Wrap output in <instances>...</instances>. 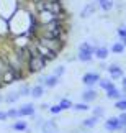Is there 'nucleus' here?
Listing matches in <instances>:
<instances>
[{"instance_id":"nucleus-1","label":"nucleus","mask_w":126,"mask_h":133,"mask_svg":"<svg viewBox=\"0 0 126 133\" xmlns=\"http://www.w3.org/2000/svg\"><path fill=\"white\" fill-rule=\"evenodd\" d=\"M93 51H95V44L88 43V41H82L79 44L77 59L80 63H90V61L93 59Z\"/></svg>"},{"instance_id":"nucleus-2","label":"nucleus","mask_w":126,"mask_h":133,"mask_svg":"<svg viewBox=\"0 0 126 133\" xmlns=\"http://www.w3.org/2000/svg\"><path fill=\"white\" fill-rule=\"evenodd\" d=\"M46 64H48V61L44 59L43 56L33 54V56H29V59L26 63V68H28L29 72H39V71H43L46 68Z\"/></svg>"},{"instance_id":"nucleus-3","label":"nucleus","mask_w":126,"mask_h":133,"mask_svg":"<svg viewBox=\"0 0 126 133\" xmlns=\"http://www.w3.org/2000/svg\"><path fill=\"white\" fill-rule=\"evenodd\" d=\"M36 41H39L41 44H44L48 49H51L53 53L59 54L64 49L65 41H61V39H49V38H36Z\"/></svg>"},{"instance_id":"nucleus-4","label":"nucleus","mask_w":126,"mask_h":133,"mask_svg":"<svg viewBox=\"0 0 126 133\" xmlns=\"http://www.w3.org/2000/svg\"><path fill=\"white\" fill-rule=\"evenodd\" d=\"M100 79H102L100 72H97V71H90V72H85L82 76V84L87 85V87H95Z\"/></svg>"},{"instance_id":"nucleus-5","label":"nucleus","mask_w":126,"mask_h":133,"mask_svg":"<svg viewBox=\"0 0 126 133\" xmlns=\"http://www.w3.org/2000/svg\"><path fill=\"white\" fill-rule=\"evenodd\" d=\"M107 71H108L110 77H112L113 81H116V79H121L123 76H124V71H123V68H121L120 64H116V63L110 64L108 68H107Z\"/></svg>"},{"instance_id":"nucleus-6","label":"nucleus","mask_w":126,"mask_h":133,"mask_svg":"<svg viewBox=\"0 0 126 133\" xmlns=\"http://www.w3.org/2000/svg\"><path fill=\"white\" fill-rule=\"evenodd\" d=\"M105 128L108 131H123V125L120 123L118 117H110L108 120H105Z\"/></svg>"},{"instance_id":"nucleus-7","label":"nucleus","mask_w":126,"mask_h":133,"mask_svg":"<svg viewBox=\"0 0 126 133\" xmlns=\"http://www.w3.org/2000/svg\"><path fill=\"white\" fill-rule=\"evenodd\" d=\"M97 8H98L97 2H88L85 7H82V10H80V18H88V17H92V15H95Z\"/></svg>"},{"instance_id":"nucleus-8","label":"nucleus","mask_w":126,"mask_h":133,"mask_svg":"<svg viewBox=\"0 0 126 133\" xmlns=\"http://www.w3.org/2000/svg\"><path fill=\"white\" fill-rule=\"evenodd\" d=\"M80 97H82V102H85V104H90V102H95L98 97V92L95 87H88L87 90H84L82 94H80Z\"/></svg>"},{"instance_id":"nucleus-9","label":"nucleus","mask_w":126,"mask_h":133,"mask_svg":"<svg viewBox=\"0 0 126 133\" xmlns=\"http://www.w3.org/2000/svg\"><path fill=\"white\" fill-rule=\"evenodd\" d=\"M59 127L56 123V120H44L41 125V133H57Z\"/></svg>"},{"instance_id":"nucleus-10","label":"nucleus","mask_w":126,"mask_h":133,"mask_svg":"<svg viewBox=\"0 0 126 133\" xmlns=\"http://www.w3.org/2000/svg\"><path fill=\"white\" fill-rule=\"evenodd\" d=\"M18 114H20V118L21 117H33V115H36V107L33 104H25L18 109Z\"/></svg>"},{"instance_id":"nucleus-11","label":"nucleus","mask_w":126,"mask_h":133,"mask_svg":"<svg viewBox=\"0 0 126 133\" xmlns=\"http://www.w3.org/2000/svg\"><path fill=\"white\" fill-rule=\"evenodd\" d=\"M105 95H107V99H113V100H118V99H123L126 97V94H123L121 90H120L116 85H113V87H110L105 90Z\"/></svg>"},{"instance_id":"nucleus-12","label":"nucleus","mask_w":126,"mask_h":133,"mask_svg":"<svg viewBox=\"0 0 126 133\" xmlns=\"http://www.w3.org/2000/svg\"><path fill=\"white\" fill-rule=\"evenodd\" d=\"M108 54H110V49L107 48V46H95V51H93V56L97 59H100V61H105L108 58Z\"/></svg>"},{"instance_id":"nucleus-13","label":"nucleus","mask_w":126,"mask_h":133,"mask_svg":"<svg viewBox=\"0 0 126 133\" xmlns=\"http://www.w3.org/2000/svg\"><path fill=\"white\" fill-rule=\"evenodd\" d=\"M59 81H61V77H57V76H54V74H49V76H46L43 85L46 89H53V87H56V85L59 84Z\"/></svg>"},{"instance_id":"nucleus-14","label":"nucleus","mask_w":126,"mask_h":133,"mask_svg":"<svg viewBox=\"0 0 126 133\" xmlns=\"http://www.w3.org/2000/svg\"><path fill=\"white\" fill-rule=\"evenodd\" d=\"M98 8L103 10V12H110V10L115 8V0H97Z\"/></svg>"},{"instance_id":"nucleus-15","label":"nucleus","mask_w":126,"mask_h":133,"mask_svg":"<svg viewBox=\"0 0 126 133\" xmlns=\"http://www.w3.org/2000/svg\"><path fill=\"white\" fill-rule=\"evenodd\" d=\"M44 89H46L44 85L36 84V85H33V87H31V94H29V95H31L33 99H39V97L44 95Z\"/></svg>"},{"instance_id":"nucleus-16","label":"nucleus","mask_w":126,"mask_h":133,"mask_svg":"<svg viewBox=\"0 0 126 133\" xmlns=\"http://www.w3.org/2000/svg\"><path fill=\"white\" fill-rule=\"evenodd\" d=\"M12 130H15V131H25V133H26V130H29V128H28V123L25 120H15V123L12 125Z\"/></svg>"},{"instance_id":"nucleus-17","label":"nucleus","mask_w":126,"mask_h":133,"mask_svg":"<svg viewBox=\"0 0 126 133\" xmlns=\"http://www.w3.org/2000/svg\"><path fill=\"white\" fill-rule=\"evenodd\" d=\"M20 97H21V95H20V92L18 90H13V92H8V94L3 97V100L7 102V104H15Z\"/></svg>"},{"instance_id":"nucleus-18","label":"nucleus","mask_w":126,"mask_h":133,"mask_svg":"<svg viewBox=\"0 0 126 133\" xmlns=\"http://www.w3.org/2000/svg\"><path fill=\"white\" fill-rule=\"evenodd\" d=\"M97 123H98V117H95V115H92V117H88V118L82 120V127H84V128H93Z\"/></svg>"},{"instance_id":"nucleus-19","label":"nucleus","mask_w":126,"mask_h":133,"mask_svg":"<svg viewBox=\"0 0 126 133\" xmlns=\"http://www.w3.org/2000/svg\"><path fill=\"white\" fill-rule=\"evenodd\" d=\"M115 85V82H113V79L110 77V79H107V77H102L98 81V87L100 89H103V90H107V89H110V87H113Z\"/></svg>"},{"instance_id":"nucleus-20","label":"nucleus","mask_w":126,"mask_h":133,"mask_svg":"<svg viewBox=\"0 0 126 133\" xmlns=\"http://www.w3.org/2000/svg\"><path fill=\"white\" fill-rule=\"evenodd\" d=\"M124 49H126V48L123 46L121 41H115V43L112 44V53H115V54H123Z\"/></svg>"},{"instance_id":"nucleus-21","label":"nucleus","mask_w":126,"mask_h":133,"mask_svg":"<svg viewBox=\"0 0 126 133\" xmlns=\"http://www.w3.org/2000/svg\"><path fill=\"white\" fill-rule=\"evenodd\" d=\"M59 105H61L62 110H69V109H72V107H74V102L70 100V99H67V97H64V99L59 100Z\"/></svg>"},{"instance_id":"nucleus-22","label":"nucleus","mask_w":126,"mask_h":133,"mask_svg":"<svg viewBox=\"0 0 126 133\" xmlns=\"http://www.w3.org/2000/svg\"><path fill=\"white\" fill-rule=\"evenodd\" d=\"M72 110H75V112H87V110H90V107H88V104H85V102H79V104H74Z\"/></svg>"},{"instance_id":"nucleus-23","label":"nucleus","mask_w":126,"mask_h":133,"mask_svg":"<svg viewBox=\"0 0 126 133\" xmlns=\"http://www.w3.org/2000/svg\"><path fill=\"white\" fill-rule=\"evenodd\" d=\"M115 109L120 110V112H124V110H126V97H123V99H118L116 102H115Z\"/></svg>"},{"instance_id":"nucleus-24","label":"nucleus","mask_w":126,"mask_h":133,"mask_svg":"<svg viewBox=\"0 0 126 133\" xmlns=\"http://www.w3.org/2000/svg\"><path fill=\"white\" fill-rule=\"evenodd\" d=\"M18 92H20V95H21V97H26V95L31 94V87H29L28 84H23V85H20Z\"/></svg>"},{"instance_id":"nucleus-25","label":"nucleus","mask_w":126,"mask_h":133,"mask_svg":"<svg viewBox=\"0 0 126 133\" xmlns=\"http://www.w3.org/2000/svg\"><path fill=\"white\" fill-rule=\"evenodd\" d=\"M92 115L98 117V118H102V117L105 115V109H103L102 105H97V107H93V109H92Z\"/></svg>"},{"instance_id":"nucleus-26","label":"nucleus","mask_w":126,"mask_h":133,"mask_svg":"<svg viewBox=\"0 0 126 133\" xmlns=\"http://www.w3.org/2000/svg\"><path fill=\"white\" fill-rule=\"evenodd\" d=\"M7 115H8V118H12V120H18L20 118L18 109H8L7 110Z\"/></svg>"},{"instance_id":"nucleus-27","label":"nucleus","mask_w":126,"mask_h":133,"mask_svg":"<svg viewBox=\"0 0 126 133\" xmlns=\"http://www.w3.org/2000/svg\"><path fill=\"white\" fill-rule=\"evenodd\" d=\"M64 72H65V66H57V68H54V71H53V74L54 76H57V77H62L64 76Z\"/></svg>"},{"instance_id":"nucleus-28","label":"nucleus","mask_w":126,"mask_h":133,"mask_svg":"<svg viewBox=\"0 0 126 133\" xmlns=\"http://www.w3.org/2000/svg\"><path fill=\"white\" fill-rule=\"evenodd\" d=\"M116 35H118L120 39H121V38H126V25H120V26L116 28Z\"/></svg>"},{"instance_id":"nucleus-29","label":"nucleus","mask_w":126,"mask_h":133,"mask_svg":"<svg viewBox=\"0 0 126 133\" xmlns=\"http://www.w3.org/2000/svg\"><path fill=\"white\" fill-rule=\"evenodd\" d=\"M49 112H51L53 115H59L62 112V109H61V105H59V104H56V105H51V107H49Z\"/></svg>"},{"instance_id":"nucleus-30","label":"nucleus","mask_w":126,"mask_h":133,"mask_svg":"<svg viewBox=\"0 0 126 133\" xmlns=\"http://www.w3.org/2000/svg\"><path fill=\"white\" fill-rule=\"evenodd\" d=\"M118 120H120V123L123 125V128H126V110H124V112H120ZM123 131H124V130H123Z\"/></svg>"},{"instance_id":"nucleus-31","label":"nucleus","mask_w":126,"mask_h":133,"mask_svg":"<svg viewBox=\"0 0 126 133\" xmlns=\"http://www.w3.org/2000/svg\"><path fill=\"white\" fill-rule=\"evenodd\" d=\"M121 87H123V94H126V76L121 77Z\"/></svg>"},{"instance_id":"nucleus-32","label":"nucleus","mask_w":126,"mask_h":133,"mask_svg":"<svg viewBox=\"0 0 126 133\" xmlns=\"http://www.w3.org/2000/svg\"><path fill=\"white\" fill-rule=\"evenodd\" d=\"M7 118H8L7 112H2V110H0V122H5V120H7Z\"/></svg>"},{"instance_id":"nucleus-33","label":"nucleus","mask_w":126,"mask_h":133,"mask_svg":"<svg viewBox=\"0 0 126 133\" xmlns=\"http://www.w3.org/2000/svg\"><path fill=\"white\" fill-rule=\"evenodd\" d=\"M39 107H41V110H49V107H51V105H49V104H43V105H39Z\"/></svg>"},{"instance_id":"nucleus-34","label":"nucleus","mask_w":126,"mask_h":133,"mask_svg":"<svg viewBox=\"0 0 126 133\" xmlns=\"http://www.w3.org/2000/svg\"><path fill=\"white\" fill-rule=\"evenodd\" d=\"M120 41H121V43H123V46L126 48V38H121V39H120Z\"/></svg>"},{"instance_id":"nucleus-35","label":"nucleus","mask_w":126,"mask_h":133,"mask_svg":"<svg viewBox=\"0 0 126 133\" xmlns=\"http://www.w3.org/2000/svg\"><path fill=\"white\" fill-rule=\"evenodd\" d=\"M44 2H62V0H44Z\"/></svg>"},{"instance_id":"nucleus-36","label":"nucleus","mask_w":126,"mask_h":133,"mask_svg":"<svg viewBox=\"0 0 126 133\" xmlns=\"http://www.w3.org/2000/svg\"><path fill=\"white\" fill-rule=\"evenodd\" d=\"M2 100H3V97H2V95H0V102H2Z\"/></svg>"},{"instance_id":"nucleus-37","label":"nucleus","mask_w":126,"mask_h":133,"mask_svg":"<svg viewBox=\"0 0 126 133\" xmlns=\"http://www.w3.org/2000/svg\"><path fill=\"white\" fill-rule=\"evenodd\" d=\"M124 133H126V128H124Z\"/></svg>"}]
</instances>
